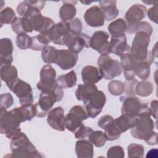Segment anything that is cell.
Listing matches in <instances>:
<instances>
[{"label": "cell", "instance_id": "cell-1", "mask_svg": "<svg viewBox=\"0 0 158 158\" xmlns=\"http://www.w3.org/2000/svg\"><path fill=\"white\" fill-rule=\"evenodd\" d=\"M10 148L12 151L11 154H8L5 157L8 156L10 157L38 158L43 157L27 136L21 131L11 139Z\"/></svg>", "mask_w": 158, "mask_h": 158}, {"label": "cell", "instance_id": "cell-2", "mask_svg": "<svg viewBox=\"0 0 158 158\" xmlns=\"http://www.w3.org/2000/svg\"><path fill=\"white\" fill-rule=\"evenodd\" d=\"M150 42V35L144 31L137 32L132 41L131 53L139 61H147L149 64L154 62V57L148 47Z\"/></svg>", "mask_w": 158, "mask_h": 158}, {"label": "cell", "instance_id": "cell-3", "mask_svg": "<svg viewBox=\"0 0 158 158\" xmlns=\"http://www.w3.org/2000/svg\"><path fill=\"white\" fill-rule=\"evenodd\" d=\"M63 96V90L58 86L54 89L41 91L38 102L35 104L36 109V117H44L54 103L61 101Z\"/></svg>", "mask_w": 158, "mask_h": 158}, {"label": "cell", "instance_id": "cell-4", "mask_svg": "<svg viewBox=\"0 0 158 158\" xmlns=\"http://www.w3.org/2000/svg\"><path fill=\"white\" fill-rule=\"evenodd\" d=\"M151 116L150 109L139 115L136 124L131 128V135L134 138L146 141L152 133L155 123Z\"/></svg>", "mask_w": 158, "mask_h": 158}, {"label": "cell", "instance_id": "cell-5", "mask_svg": "<svg viewBox=\"0 0 158 158\" xmlns=\"http://www.w3.org/2000/svg\"><path fill=\"white\" fill-rule=\"evenodd\" d=\"M21 122L10 111L4 108H0V132L5 135L9 139H12L15 135L21 131L20 127Z\"/></svg>", "mask_w": 158, "mask_h": 158}, {"label": "cell", "instance_id": "cell-6", "mask_svg": "<svg viewBox=\"0 0 158 158\" xmlns=\"http://www.w3.org/2000/svg\"><path fill=\"white\" fill-rule=\"evenodd\" d=\"M97 64L99 72L105 80H112L122 73L120 62L112 59L109 54H101L98 57Z\"/></svg>", "mask_w": 158, "mask_h": 158}, {"label": "cell", "instance_id": "cell-7", "mask_svg": "<svg viewBox=\"0 0 158 158\" xmlns=\"http://www.w3.org/2000/svg\"><path fill=\"white\" fill-rule=\"evenodd\" d=\"M7 86L19 98V102L21 106L33 103L32 88L28 83L17 78Z\"/></svg>", "mask_w": 158, "mask_h": 158}, {"label": "cell", "instance_id": "cell-8", "mask_svg": "<svg viewBox=\"0 0 158 158\" xmlns=\"http://www.w3.org/2000/svg\"><path fill=\"white\" fill-rule=\"evenodd\" d=\"M85 110L91 118H94L102 111L106 102V96L102 91H97L90 94L83 101Z\"/></svg>", "mask_w": 158, "mask_h": 158}, {"label": "cell", "instance_id": "cell-9", "mask_svg": "<svg viewBox=\"0 0 158 158\" xmlns=\"http://www.w3.org/2000/svg\"><path fill=\"white\" fill-rule=\"evenodd\" d=\"M122 102L121 108L122 114H127L132 117H138L139 115L146 110H149L146 103L143 102L136 97H124L120 98Z\"/></svg>", "mask_w": 158, "mask_h": 158}, {"label": "cell", "instance_id": "cell-10", "mask_svg": "<svg viewBox=\"0 0 158 158\" xmlns=\"http://www.w3.org/2000/svg\"><path fill=\"white\" fill-rule=\"evenodd\" d=\"M88 117L89 116L83 107L78 105L74 106L65 117V128L74 133L78 128L83 125V121Z\"/></svg>", "mask_w": 158, "mask_h": 158}, {"label": "cell", "instance_id": "cell-11", "mask_svg": "<svg viewBox=\"0 0 158 158\" xmlns=\"http://www.w3.org/2000/svg\"><path fill=\"white\" fill-rule=\"evenodd\" d=\"M40 76V80L36 85L39 90L48 91L54 89L57 86L56 82V72L51 64H46L42 67Z\"/></svg>", "mask_w": 158, "mask_h": 158}, {"label": "cell", "instance_id": "cell-12", "mask_svg": "<svg viewBox=\"0 0 158 158\" xmlns=\"http://www.w3.org/2000/svg\"><path fill=\"white\" fill-rule=\"evenodd\" d=\"M70 33V25L68 22L60 21L54 23L46 33V35L54 44L62 45L63 38Z\"/></svg>", "mask_w": 158, "mask_h": 158}, {"label": "cell", "instance_id": "cell-13", "mask_svg": "<svg viewBox=\"0 0 158 158\" xmlns=\"http://www.w3.org/2000/svg\"><path fill=\"white\" fill-rule=\"evenodd\" d=\"M109 37L107 32L102 30L96 31L91 37L90 47L101 54H109Z\"/></svg>", "mask_w": 158, "mask_h": 158}, {"label": "cell", "instance_id": "cell-14", "mask_svg": "<svg viewBox=\"0 0 158 158\" xmlns=\"http://www.w3.org/2000/svg\"><path fill=\"white\" fill-rule=\"evenodd\" d=\"M78 58V54L74 53L69 49L57 50L54 64L61 69L67 70L72 69L76 65Z\"/></svg>", "mask_w": 158, "mask_h": 158}, {"label": "cell", "instance_id": "cell-15", "mask_svg": "<svg viewBox=\"0 0 158 158\" xmlns=\"http://www.w3.org/2000/svg\"><path fill=\"white\" fill-rule=\"evenodd\" d=\"M109 52L119 56L124 53L131 52V47L127 44L125 34L112 35L109 43Z\"/></svg>", "mask_w": 158, "mask_h": 158}, {"label": "cell", "instance_id": "cell-16", "mask_svg": "<svg viewBox=\"0 0 158 158\" xmlns=\"http://www.w3.org/2000/svg\"><path fill=\"white\" fill-rule=\"evenodd\" d=\"M47 122L53 129L64 131L65 129L64 111L62 107H56L48 112Z\"/></svg>", "mask_w": 158, "mask_h": 158}, {"label": "cell", "instance_id": "cell-17", "mask_svg": "<svg viewBox=\"0 0 158 158\" xmlns=\"http://www.w3.org/2000/svg\"><path fill=\"white\" fill-rule=\"evenodd\" d=\"M84 19L88 25L91 27H102L105 22L103 12L98 6H94L86 10Z\"/></svg>", "mask_w": 158, "mask_h": 158}, {"label": "cell", "instance_id": "cell-18", "mask_svg": "<svg viewBox=\"0 0 158 158\" xmlns=\"http://www.w3.org/2000/svg\"><path fill=\"white\" fill-rule=\"evenodd\" d=\"M138 60L131 52L124 53L120 56V64L124 71V76L127 80L135 79V69Z\"/></svg>", "mask_w": 158, "mask_h": 158}, {"label": "cell", "instance_id": "cell-19", "mask_svg": "<svg viewBox=\"0 0 158 158\" xmlns=\"http://www.w3.org/2000/svg\"><path fill=\"white\" fill-rule=\"evenodd\" d=\"M13 43L10 38H4L0 40V66L11 65L13 61Z\"/></svg>", "mask_w": 158, "mask_h": 158}, {"label": "cell", "instance_id": "cell-20", "mask_svg": "<svg viewBox=\"0 0 158 158\" xmlns=\"http://www.w3.org/2000/svg\"><path fill=\"white\" fill-rule=\"evenodd\" d=\"M146 7L139 4L132 5L126 12L125 19L127 24H134L141 22L146 15Z\"/></svg>", "mask_w": 158, "mask_h": 158}, {"label": "cell", "instance_id": "cell-21", "mask_svg": "<svg viewBox=\"0 0 158 158\" xmlns=\"http://www.w3.org/2000/svg\"><path fill=\"white\" fill-rule=\"evenodd\" d=\"M18 120L22 123L27 120H31L36 116V109L35 104H30L16 107L11 110Z\"/></svg>", "mask_w": 158, "mask_h": 158}, {"label": "cell", "instance_id": "cell-22", "mask_svg": "<svg viewBox=\"0 0 158 158\" xmlns=\"http://www.w3.org/2000/svg\"><path fill=\"white\" fill-rule=\"evenodd\" d=\"M30 19L32 23L33 30L40 33L47 32L54 24L52 19L44 17L41 14L36 15Z\"/></svg>", "mask_w": 158, "mask_h": 158}, {"label": "cell", "instance_id": "cell-23", "mask_svg": "<svg viewBox=\"0 0 158 158\" xmlns=\"http://www.w3.org/2000/svg\"><path fill=\"white\" fill-rule=\"evenodd\" d=\"M81 78L86 84H95L102 78L98 68L93 65H86L82 69Z\"/></svg>", "mask_w": 158, "mask_h": 158}, {"label": "cell", "instance_id": "cell-24", "mask_svg": "<svg viewBox=\"0 0 158 158\" xmlns=\"http://www.w3.org/2000/svg\"><path fill=\"white\" fill-rule=\"evenodd\" d=\"M99 5L106 20L111 21L118 16L119 11L116 6V1H100Z\"/></svg>", "mask_w": 158, "mask_h": 158}, {"label": "cell", "instance_id": "cell-25", "mask_svg": "<svg viewBox=\"0 0 158 158\" xmlns=\"http://www.w3.org/2000/svg\"><path fill=\"white\" fill-rule=\"evenodd\" d=\"M75 152L78 158H92L94 154L93 144L87 139H79L75 144Z\"/></svg>", "mask_w": 158, "mask_h": 158}, {"label": "cell", "instance_id": "cell-26", "mask_svg": "<svg viewBox=\"0 0 158 158\" xmlns=\"http://www.w3.org/2000/svg\"><path fill=\"white\" fill-rule=\"evenodd\" d=\"M62 45H65L70 51L76 54L81 52L84 47L80 35L73 36L70 33L63 38Z\"/></svg>", "mask_w": 158, "mask_h": 158}, {"label": "cell", "instance_id": "cell-27", "mask_svg": "<svg viewBox=\"0 0 158 158\" xmlns=\"http://www.w3.org/2000/svg\"><path fill=\"white\" fill-rule=\"evenodd\" d=\"M78 1H63V5L60 7L59 12V17L62 21H70L75 18L77 13V9L75 4Z\"/></svg>", "mask_w": 158, "mask_h": 158}, {"label": "cell", "instance_id": "cell-28", "mask_svg": "<svg viewBox=\"0 0 158 158\" xmlns=\"http://www.w3.org/2000/svg\"><path fill=\"white\" fill-rule=\"evenodd\" d=\"M138 117L127 114H122L119 117L114 119V122L121 133L131 128L136 124Z\"/></svg>", "mask_w": 158, "mask_h": 158}, {"label": "cell", "instance_id": "cell-29", "mask_svg": "<svg viewBox=\"0 0 158 158\" xmlns=\"http://www.w3.org/2000/svg\"><path fill=\"white\" fill-rule=\"evenodd\" d=\"M77 75L74 70H71L64 75L59 76L56 80L57 85L62 89L72 88L77 85Z\"/></svg>", "mask_w": 158, "mask_h": 158}, {"label": "cell", "instance_id": "cell-30", "mask_svg": "<svg viewBox=\"0 0 158 158\" xmlns=\"http://www.w3.org/2000/svg\"><path fill=\"white\" fill-rule=\"evenodd\" d=\"M1 78L7 85L18 78V72L16 67L12 65H1Z\"/></svg>", "mask_w": 158, "mask_h": 158}, {"label": "cell", "instance_id": "cell-31", "mask_svg": "<svg viewBox=\"0 0 158 158\" xmlns=\"http://www.w3.org/2000/svg\"><path fill=\"white\" fill-rule=\"evenodd\" d=\"M98 90V87L94 84H80L78 85L75 91V96L77 100L83 101L90 94Z\"/></svg>", "mask_w": 158, "mask_h": 158}, {"label": "cell", "instance_id": "cell-32", "mask_svg": "<svg viewBox=\"0 0 158 158\" xmlns=\"http://www.w3.org/2000/svg\"><path fill=\"white\" fill-rule=\"evenodd\" d=\"M127 32L129 34L136 33L139 31H144L150 36L152 33V27L150 23L145 21H141L134 24H127Z\"/></svg>", "mask_w": 158, "mask_h": 158}, {"label": "cell", "instance_id": "cell-33", "mask_svg": "<svg viewBox=\"0 0 158 158\" xmlns=\"http://www.w3.org/2000/svg\"><path fill=\"white\" fill-rule=\"evenodd\" d=\"M127 23L123 19H118L113 21L107 27V29L112 35L125 34L127 32Z\"/></svg>", "mask_w": 158, "mask_h": 158}, {"label": "cell", "instance_id": "cell-34", "mask_svg": "<svg viewBox=\"0 0 158 158\" xmlns=\"http://www.w3.org/2000/svg\"><path fill=\"white\" fill-rule=\"evenodd\" d=\"M51 42L46 33H40L39 35L31 37V49L34 51H42Z\"/></svg>", "mask_w": 158, "mask_h": 158}, {"label": "cell", "instance_id": "cell-35", "mask_svg": "<svg viewBox=\"0 0 158 158\" xmlns=\"http://www.w3.org/2000/svg\"><path fill=\"white\" fill-rule=\"evenodd\" d=\"M150 66L151 64L146 60H138L135 71V75L141 80H146L150 75Z\"/></svg>", "mask_w": 158, "mask_h": 158}, {"label": "cell", "instance_id": "cell-36", "mask_svg": "<svg viewBox=\"0 0 158 158\" xmlns=\"http://www.w3.org/2000/svg\"><path fill=\"white\" fill-rule=\"evenodd\" d=\"M153 91L152 85L146 80L138 81L135 87L136 94L141 97H147L150 96Z\"/></svg>", "mask_w": 158, "mask_h": 158}, {"label": "cell", "instance_id": "cell-37", "mask_svg": "<svg viewBox=\"0 0 158 158\" xmlns=\"http://www.w3.org/2000/svg\"><path fill=\"white\" fill-rule=\"evenodd\" d=\"M57 49L52 46H46L41 51V57L43 62L46 64L54 63L57 56Z\"/></svg>", "mask_w": 158, "mask_h": 158}, {"label": "cell", "instance_id": "cell-38", "mask_svg": "<svg viewBox=\"0 0 158 158\" xmlns=\"http://www.w3.org/2000/svg\"><path fill=\"white\" fill-rule=\"evenodd\" d=\"M88 139L90 143L98 148L102 147L107 141L104 132L102 131H93Z\"/></svg>", "mask_w": 158, "mask_h": 158}, {"label": "cell", "instance_id": "cell-39", "mask_svg": "<svg viewBox=\"0 0 158 158\" xmlns=\"http://www.w3.org/2000/svg\"><path fill=\"white\" fill-rule=\"evenodd\" d=\"M16 17L15 13L12 8L9 7H6L0 12L1 27L4 24H11Z\"/></svg>", "mask_w": 158, "mask_h": 158}, {"label": "cell", "instance_id": "cell-40", "mask_svg": "<svg viewBox=\"0 0 158 158\" xmlns=\"http://www.w3.org/2000/svg\"><path fill=\"white\" fill-rule=\"evenodd\" d=\"M104 130V133L107 137V140L109 141H114L117 139L120 138L122 134L114 124V120L107 126H106Z\"/></svg>", "mask_w": 158, "mask_h": 158}, {"label": "cell", "instance_id": "cell-41", "mask_svg": "<svg viewBox=\"0 0 158 158\" xmlns=\"http://www.w3.org/2000/svg\"><path fill=\"white\" fill-rule=\"evenodd\" d=\"M109 93L114 96L121 95L125 90L124 83L121 81L114 80L110 81L107 85Z\"/></svg>", "mask_w": 158, "mask_h": 158}, {"label": "cell", "instance_id": "cell-42", "mask_svg": "<svg viewBox=\"0 0 158 158\" xmlns=\"http://www.w3.org/2000/svg\"><path fill=\"white\" fill-rule=\"evenodd\" d=\"M128 157H143L144 153V148L142 144L131 143L128 146Z\"/></svg>", "mask_w": 158, "mask_h": 158}, {"label": "cell", "instance_id": "cell-43", "mask_svg": "<svg viewBox=\"0 0 158 158\" xmlns=\"http://www.w3.org/2000/svg\"><path fill=\"white\" fill-rule=\"evenodd\" d=\"M17 46L22 50H25L31 48V37L27 34L17 35L15 40Z\"/></svg>", "mask_w": 158, "mask_h": 158}, {"label": "cell", "instance_id": "cell-44", "mask_svg": "<svg viewBox=\"0 0 158 158\" xmlns=\"http://www.w3.org/2000/svg\"><path fill=\"white\" fill-rule=\"evenodd\" d=\"M93 131V130L91 128L86 127L83 124L74 131V135L77 139H87Z\"/></svg>", "mask_w": 158, "mask_h": 158}, {"label": "cell", "instance_id": "cell-45", "mask_svg": "<svg viewBox=\"0 0 158 158\" xmlns=\"http://www.w3.org/2000/svg\"><path fill=\"white\" fill-rule=\"evenodd\" d=\"M70 25V33L73 36H78L81 33L83 29L82 23L78 18H74L69 22Z\"/></svg>", "mask_w": 158, "mask_h": 158}, {"label": "cell", "instance_id": "cell-46", "mask_svg": "<svg viewBox=\"0 0 158 158\" xmlns=\"http://www.w3.org/2000/svg\"><path fill=\"white\" fill-rule=\"evenodd\" d=\"M108 158H123L125 152L123 149L120 146H114L110 147L107 151Z\"/></svg>", "mask_w": 158, "mask_h": 158}, {"label": "cell", "instance_id": "cell-47", "mask_svg": "<svg viewBox=\"0 0 158 158\" xmlns=\"http://www.w3.org/2000/svg\"><path fill=\"white\" fill-rule=\"evenodd\" d=\"M138 82V80L136 79L131 80H125L124 82V91L128 97H135L136 95L135 93V87Z\"/></svg>", "mask_w": 158, "mask_h": 158}, {"label": "cell", "instance_id": "cell-48", "mask_svg": "<svg viewBox=\"0 0 158 158\" xmlns=\"http://www.w3.org/2000/svg\"><path fill=\"white\" fill-rule=\"evenodd\" d=\"M14 103V99L12 96L9 93H4L0 96V108L6 109H9Z\"/></svg>", "mask_w": 158, "mask_h": 158}, {"label": "cell", "instance_id": "cell-49", "mask_svg": "<svg viewBox=\"0 0 158 158\" xmlns=\"http://www.w3.org/2000/svg\"><path fill=\"white\" fill-rule=\"evenodd\" d=\"M11 28L13 30V31L17 35L27 34L24 31L22 17H16L11 23Z\"/></svg>", "mask_w": 158, "mask_h": 158}, {"label": "cell", "instance_id": "cell-50", "mask_svg": "<svg viewBox=\"0 0 158 158\" xmlns=\"http://www.w3.org/2000/svg\"><path fill=\"white\" fill-rule=\"evenodd\" d=\"M157 4H158V1H156L154 4V6L151 7L147 12L149 19L152 22H153L156 23H158V22H157V10H158Z\"/></svg>", "mask_w": 158, "mask_h": 158}, {"label": "cell", "instance_id": "cell-51", "mask_svg": "<svg viewBox=\"0 0 158 158\" xmlns=\"http://www.w3.org/2000/svg\"><path fill=\"white\" fill-rule=\"evenodd\" d=\"M114 120L113 117L110 115H104L100 117L98 121V125L102 129L107 126Z\"/></svg>", "mask_w": 158, "mask_h": 158}, {"label": "cell", "instance_id": "cell-52", "mask_svg": "<svg viewBox=\"0 0 158 158\" xmlns=\"http://www.w3.org/2000/svg\"><path fill=\"white\" fill-rule=\"evenodd\" d=\"M26 2V3L31 7H33L35 8H36L38 9H39L40 10H42L43 9V7H44L45 3L46 2L44 1H25Z\"/></svg>", "mask_w": 158, "mask_h": 158}, {"label": "cell", "instance_id": "cell-53", "mask_svg": "<svg viewBox=\"0 0 158 158\" xmlns=\"http://www.w3.org/2000/svg\"><path fill=\"white\" fill-rule=\"evenodd\" d=\"M157 104H158V102L157 100H153L151 101V104H150V107H149V109L151 111V115L153 117V118L154 119H157Z\"/></svg>", "mask_w": 158, "mask_h": 158}, {"label": "cell", "instance_id": "cell-54", "mask_svg": "<svg viewBox=\"0 0 158 158\" xmlns=\"http://www.w3.org/2000/svg\"><path fill=\"white\" fill-rule=\"evenodd\" d=\"M145 141L149 145L157 144V133L156 131H153Z\"/></svg>", "mask_w": 158, "mask_h": 158}, {"label": "cell", "instance_id": "cell-55", "mask_svg": "<svg viewBox=\"0 0 158 158\" xmlns=\"http://www.w3.org/2000/svg\"><path fill=\"white\" fill-rule=\"evenodd\" d=\"M157 153H158V151H157V149H152L148 152L146 157L147 158L148 157H157Z\"/></svg>", "mask_w": 158, "mask_h": 158}, {"label": "cell", "instance_id": "cell-56", "mask_svg": "<svg viewBox=\"0 0 158 158\" xmlns=\"http://www.w3.org/2000/svg\"><path fill=\"white\" fill-rule=\"evenodd\" d=\"M157 43H156L154 46V47L152 48V54L154 56V57H157Z\"/></svg>", "mask_w": 158, "mask_h": 158}, {"label": "cell", "instance_id": "cell-57", "mask_svg": "<svg viewBox=\"0 0 158 158\" xmlns=\"http://www.w3.org/2000/svg\"><path fill=\"white\" fill-rule=\"evenodd\" d=\"M80 2H81V3H83V4H84L88 5V4H91V2H94V1H80Z\"/></svg>", "mask_w": 158, "mask_h": 158}]
</instances>
